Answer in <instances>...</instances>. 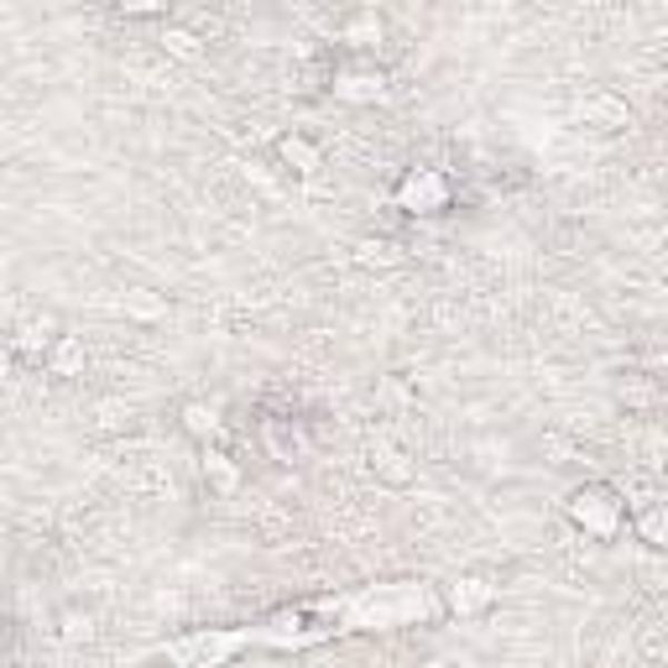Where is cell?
<instances>
[{
  "label": "cell",
  "mask_w": 668,
  "mask_h": 668,
  "mask_svg": "<svg viewBox=\"0 0 668 668\" xmlns=\"http://www.w3.org/2000/svg\"><path fill=\"white\" fill-rule=\"evenodd\" d=\"M392 205L402 215H418V220H433L455 205V178L445 168H408L402 183L392 189Z\"/></svg>",
  "instance_id": "cell-3"
},
{
  "label": "cell",
  "mask_w": 668,
  "mask_h": 668,
  "mask_svg": "<svg viewBox=\"0 0 668 668\" xmlns=\"http://www.w3.org/2000/svg\"><path fill=\"white\" fill-rule=\"evenodd\" d=\"M569 522L590 538V544H611L621 528H627V501H621L617 486H606V480H590V486H575L565 501Z\"/></svg>",
  "instance_id": "cell-2"
},
{
  "label": "cell",
  "mask_w": 668,
  "mask_h": 668,
  "mask_svg": "<svg viewBox=\"0 0 668 668\" xmlns=\"http://www.w3.org/2000/svg\"><path fill=\"white\" fill-rule=\"evenodd\" d=\"M183 433H189L199 449H215L220 445V433H225V423L209 402H189V408H183Z\"/></svg>",
  "instance_id": "cell-13"
},
{
  "label": "cell",
  "mask_w": 668,
  "mask_h": 668,
  "mask_svg": "<svg viewBox=\"0 0 668 668\" xmlns=\"http://www.w3.org/2000/svg\"><path fill=\"white\" fill-rule=\"evenodd\" d=\"M366 470H371L381 486H392V491L418 486V460H412V449L397 445L392 433H371V439H366Z\"/></svg>",
  "instance_id": "cell-5"
},
{
  "label": "cell",
  "mask_w": 668,
  "mask_h": 668,
  "mask_svg": "<svg viewBox=\"0 0 668 668\" xmlns=\"http://www.w3.org/2000/svg\"><path fill=\"white\" fill-rule=\"evenodd\" d=\"M497 600H501V585L486 580V575H455V580L439 590V606H445V617H455V621L491 617Z\"/></svg>",
  "instance_id": "cell-4"
},
{
  "label": "cell",
  "mask_w": 668,
  "mask_h": 668,
  "mask_svg": "<svg viewBox=\"0 0 668 668\" xmlns=\"http://www.w3.org/2000/svg\"><path fill=\"white\" fill-rule=\"evenodd\" d=\"M162 52L178 58V63H199L205 58V37L189 32V27H162Z\"/></svg>",
  "instance_id": "cell-16"
},
{
  "label": "cell",
  "mask_w": 668,
  "mask_h": 668,
  "mask_svg": "<svg viewBox=\"0 0 668 668\" xmlns=\"http://www.w3.org/2000/svg\"><path fill=\"white\" fill-rule=\"evenodd\" d=\"M418 668H460V664H449V658H429V664H418Z\"/></svg>",
  "instance_id": "cell-19"
},
{
  "label": "cell",
  "mask_w": 668,
  "mask_h": 668,
  "mask_svg": "<svg viewBox=\"0 0 668 668\" xmlns=\"http://www.w3.org/2000/svg\"><path fill=\"white\" fill-rule=\"evenodd\" d=\"M52 340H58V325H52V319H27V325H17V335H11V350H17L21 360L42 366V356L52 350Z\"/></svg>",
  "instance_id": "cell-12"
},
{
  "label": "cell",
  "mask_w": 668,
  "mask_h": 668,
  "mask_svg": "<svg viewBox=\"0 0 668 668\" xmlns=\"http://www.w3.org/2000/svg\"><path fill=\"white\" fill-rule=\"evenodd\" d=\"M126 309L141 313V319H152V313H162V298H147V288H137V298H126Z\"/></svg>",
  "instance_id": "cell-18"
},
{
  "label": "cell",
  "mask_w": 668,
  "mask_h": 668,
  "mask_svg": "<svg viewBox=\"0 0 668 668\" xmlns=\"http://www.w3.org/2000/svg\"><path fill=\"white\" fill-rule=\"evenodd\" d=\"M329 94L340 104H381L387 100V73L377 63H345L329 79Z\"/></svg>",
  "instance_id": "cell-6"
},
{
  "label": "cell",
  "mask_w": 668,
  "mask_h": 668,
  "mask_svg": "<svg viewBox=\"0 0 668 668\" xmlns=\"http://www.w3.org/2000/svg\"><path fill=\"white\" fill-rule=\"evenodd\" d=\"M350 257H356L360 272H397V267L408 261V251H402L392 236H366V240H356Z\"/></svg>",
  "instance_id": "cell-10"
},
{
  "label": "cell",
  "mask_w": 668,
  "mask_h": 668,
  "mask_svg": "<svg viewBox=\"0 0 668 668\" xmlns=\"http://www.w3.org/2000/svg\"><path fill=\"white\" fill-rule=\"evenodd\" d=\"M199 470H205L209 491H220V497H230L240 486V465L225 455V449H205V460H199Z\"/></svg>",
  "instance_id": "cell-14"
},
{
  "label": "cell",
  "mask_w": 668,
  "mask_h": 668,
  "mask_svg": "<svg viewBox=\"0 0 668 668\" xmlns=\"http://www.w3.org/2000/svg\"><path fill=\"white\" fill-rule=\"evenodd\" d=\"M627 522H632V532L648 544V549H664V528H668V507H664V501H648V507L627 512Z\"/></svg>",
  "instance_id": "cell-15"
},
{
  "label": "cell",
  "mask_w": 668,
  "mask_h": 668,
  "mask_svg": "<svg viewBox=\"0 0 668 668\" xmlns=\"http://www.w3.org/2000/svg\"><path fill=\"white\" fill-rule=\"evenodd\" d=\"M11 377V356H0V381Z\"/></svg>",
  "instance_id": "cell-20"
},
{
  "label": "cell",
  "mask_w": 668,
  "mask_h": 668,
  "mask_svg": "<svg viewBox=\"0 0 668 668\" xmlns=\"http://www.w3.org/2000/svg\"><path fill=\"white\" fill-rule=\"evenodd\" d=\"M277 157H282L298 178H319V172H325V147L309 141L303 131H288V137L277 141Z\"/></svg>",
  "instance_id": "cell-11"
},
{
  "label": "cell",
  "mask_w": 668,
  "mask_h": 668,
  "mask_svg": "<svg viewBox=\"0 0 668 668\" xmlns=\"http://www.w3.org/2000/svg\"><path fill=\"white\" fill-rule=\"evenodd\" d=\"M575 120L590 126V131H627V126H632V110H627V100L611 94V89H585L580 100H575Z\"/></svg>",
  "instance_id": "cell-7"
},
{
  "label": "cell",
  "mask_w": 668,
  "mask_h": 668,
  "mask_svg": "<svg viewBox=\"0 0 668 668\" xmlns=\"http://www.w3.org/2000/svg\"><path fill=\"white\" fill-rule=\"evenodd\" d=\"M42 371H48V377H58V381H79L89 371L84 340H79V335H58V340H52V350L42 356Z\"/></svg>",
  "instance_id": "cell-8"
},
{
  "label": "cell",
  "mask_w": 668,
  "mask_h": 668,
  "mask_svg": "<svg viewBox=\"0 0 668 668\" xmlns=\"http://www.w3.org/2000/svg\"><path fill=\"white\" fill-rule=\"evenodd\" d=\"M445 617L439 585L429 580H377L340 596H313L277 606L261 621L240 627H193L183 637H168L157 658L168 668H230L240 652H309L340 637H377V632H408V627H433Z\"/></svg>",
  "instance_id": "cell-1"
},
{
  "label": "cell",
  "mask_w": 668,
  "mask_h": 668,
  "mask_svg": "<svg viewBox=\"0 0 668 668\" xmlns=\"http://www.w3.org/2000/svg\"><path fill=\"white\" fill-rule=\"evenodd\" d=\"M131 423H137V408H131V402H116V397H110V402L94 408V429L100 433H126Z\"/></svg>",
  "instance_id": "cell-17"
},
{
  "label": "cell",
  "mask_w": 668,
  "mask_h": 668,
  "mask_svg": "<svg viewBox=\"0 0 668 668\" xmlns=\"http://www.w3.org/2000/svg\"><path fill=\"white\" fill-rule=\"evenodd\" d=\"M387 37V21H381L377 6H360V11H350V17L340 21V42L350 52H371Z\"/></svg>",
  "instance_id": "cell-9"
}]
</instances>
